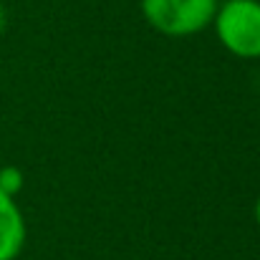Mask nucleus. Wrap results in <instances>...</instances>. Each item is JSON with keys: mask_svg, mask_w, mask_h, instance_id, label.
I'll list each match as a JSON object with an SVG mask.
<instances>
[{"mask_svg": "<svg viewBox=\"0 0 260 260\" xmlns=\"http://www.w3.org/2000/svg\"><path fill=\"white\" fill-rule=\"evenodd\" d=\"M25 217L15 197L0 189V260H15L25 248Z\"/></svg>", "mask_w": 260, "mask_h": 260, "instance_id": "nucleus-3", "label": "nucleus"}, {"mask_svg": "<svg viewBox=\"0 0 260 260\" xmlns=\"http://www.w3.org/2000/svg\"><path fill=\"white\" fill-rule=\"evenodd\" d=\"M253 215H255V222H258V228H260V197L255 200V207H253Z\"/></svg>", "mask_w": 260, "mask_h": 260, "instance_id": "nucleus-6", "label": "nucleus"}, {"mask_svg": "<svg viewBox=\"0 0 260 260\" xmlns=\"http://www.w3.org/2000/svg\"><path fill=\"white\" fill-rule=\"evenodd\" d=\"M5 25H8V15H5V8H3V3H0V36L5 33Z\"/></svg>", "mask_w": 260, "mask_h": 260, "instance_id": "nucleus-5", "label": "nucleus"}, {"mask_svg": "<svg viewBox=\"0 0 260 260\" xmlns=\"http://www.w3.org/2000/svg\"><path fill=\"white\" fill-rule=\"evenodd\" d=\"M220 46L243 61L260 58V0H225L212 18Z\"/></svg>", "mask_w": 260, "mask_h": 260, "instance_id": "nucleus-1", "label": "nucleus"}, {"mask_svg": "<svg viewBox=\"0 0 260 260\" xmlns=\"http://www.w3.org/2000/svg\"><path fill=\"white\" fill-rule=\"evenodd\" d=\"M144 20L167 38H189L212 25L220 0H139Z\"/></svg>", "mask_w": 260, "mask_h": 260, "instance_id": "nucleus-2", "label": "nucleus"}, {"mask_svg": "<svg viewBox=\"0 0 260 260\" xmlns=\"http://www.w3.org/2000/svg\"><path fill=\"white\" fill-rule=\"evenodd\" d=\"M25 184V177L18 167H0V189L10 197H18Z\"/></svg>", "mask_w": 260, "mask_h": 260, "instance_id": "nucleus-4", "label": "nucleus"}]
</instances>
